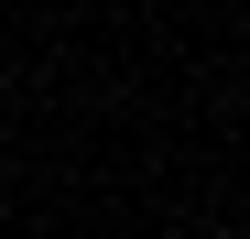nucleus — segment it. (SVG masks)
Listing matches in <instances>:
<instances>
[]
</instances>
